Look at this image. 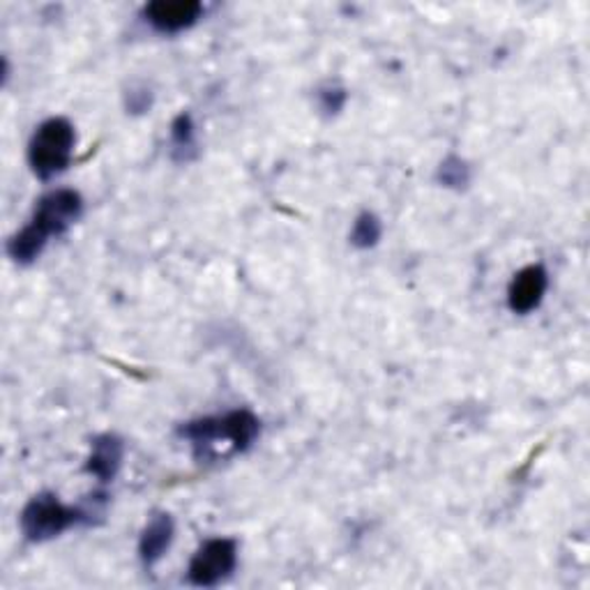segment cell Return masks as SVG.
Returning a JSON list of instances; mask_svg holds the SVG:
<instances>
[{"instance_id":"cell-1","label":"cell","mask_w":590,"mask_h":590,"mask_svg":"<svg viewBox=\"0 0 590 590\" xmlns=\"http://www.w3.org/2000/svg\"><path fill=\"white\" fill-rule=\"evenodd\" d=\"M259 434L261 420L247 409L190 420L178 429V436L190 443L194 460L201 464H214L247 452Z\"/></svg>"},{"instance_id":"cell-2","label":"cell","mask_w":590,"mask_h":590,"mask_svg":"<svg viewBox=\"0 0 590 590\" xmlns=\"http://www.w3.org/2000/svg\"><path fill=\"white\" fill-rule=\"evenodd\" d=\"M84 214V199L74 190H53L44 194L35 210L31 222L25 224L21 231H17L10 243H8V254L14 263L19 265H31L35 263L44 247L49 245V240L53 235L67 233Z\"/></svg>"},{"instance_id":"cell-3","label":"cell","mask_w":590,"mask_h":590,"mask_svg":"<svg viewBox=\"0 0 590 590\" xmlns=\"http://www.w3.org/2000/svg\"><path fill=\"white\" fill-rule=\"evenodd\" d=\"M106 507H109L106 492H95L76 505H65L56 494L42 492L23 505L19 526L25 540L40 545L59 538L72 526H91L99 521L106 515Z\"/></svg>"},{"instance_id":"cell-4","label":"cell","mask_w":590,"mask_h":590,"mask_svg":"<svg viewBox=\"0 0 590 590\" xmlns=\"http://www.w3.org/2000/svg\"><path fill=\"white\" fill-rule=\"evenodd\" d=\"M76 146V131L67 118L44 120L29 144V165L40 180L61 176L70 165Z\"/></svg>"},{"instance_id":"cell-5","label":"cell","mask_w":590,"mask_h":590,"mask_svg":"<svg viewBox=\"0 0 590 590\" xmlns=\"http://www.w3.org/2000/svg\"><path fill=\"white\" fill-rule=\"evenodd\" d=\"M238 568V542L231 538H212L203 542L190 560L187 579L199 588H212L226 581Z\"/></svg>"},{"instance_id":"cell-6","label":"cell","mask_w":590,"mask_h":590,"mask_svg":"<svg viewBox=\"0 0 590 590\" xmlns=\"http://www.w3.org/2000/svg\"><path fill=\"white\" fill-rule=\"evenodd\" d=\"M141 14L157 33L176 35L192 29L203 14V6L199 0H155L144 8Z\"/></svg>"},{"instance_id":"cell-7","label":"cell","mask_w":590,"mask_h":590,"mask_svg":"<svg viewBox=\"0 0 590 590\" xmlns=\"http://www.w3.org/2000/svg\"><path fill=\"white\" fill-rule=\"evenodd\" d=\"M549 288V275L542 265H526L513 277L507 288V305L515 314H530L538 309L545 301V293Z\"/></svg>"},{"instance_id":"cell-8","label":"cell","mask_w":590,"mask_h":590,"mask_svg":"<svg viewBox=\"0 0 590 590\" xmlns=\"http://www.w3.org/2000/svg\"><path fill=\"white\" fill-rule=\"evenodd\" d=\"M176 538V524L169 513H152L139 538V558L144 568H155L167 556Z\"/></svg>"},{"instance_id":"cell-9","label":"cell","mask_w":590,"mask_h":590,"mask_svg":"<svg viewBox=\"0 0 590 590\" xmlns=\"http://www.w3.org/2000/svg\"><path fill=\"white\" fill-rule=\"evenodd\" d=\"M125 457V443L116 434L95 436L91 443V454L86 462V473L97 477L99 485H109L116 480Z\"/></svg>"},{"instance_id":"cell-10","label":"cell","mask_w":590,"mask_h":590,"mask_svg":"<svg viewBox=\"0 0 590 590\" xmlns=\"http://www.w3.org/2000/svg\"><path fill=\"white\" fill-rule=\"evenodd\" d=\"M199 155V139H197V125L190 114H178L171 123V157L176 162H192Z\"/></svg>"},{"instance_id":"cell-11","label":"cell","mask_w":590,"mask_h":590,"mask_svg":"<svg viewBox=\"0 0 590 590\" xmlns=\"http://www.w3.org/2000/svg\"><path fill=\"white\" fill-rule=\"evenodd\" d=\"M383 235V224L381 220L377 218V214L365 210L360 212L356 222H354V229H351V245L358 247V250H371L379 245V240Z\"/></svg>"},{"instance_id":"cell-12","label":"cell","mask_w":590,"mask_h":590,"mask_svg":"<svg viewBox=\"0 0 590 590\" xmlns=\"http://www.w3.org/2000/svg\"><path fill=\"white\" fill-rule=\"evenodd\" d=\"M436 180L447 187V190H466L468 182H471V167L466 165V159L457 157V155H450L445 157L439 171H436Z\"/></svg>"},{"instance_id":"cell-13","label":"cell","mask_w":590,"mask_h":590,"mask_svg":"<svg viewBox=\"0 0 590 590\" xmlns=\"http://www.w3.org/2000/svg\"><path fill=\"white\" fill-rule=\"evenodd\" d=\"M348 99V93L339 84H326L316 91V104L324 116H337Z\"/></svg>"},{"instance_id":"cell-14","label":"cell","mask_w":590,"mask_h":590,"mask_svg":"<svg viewBox=\"0 0 590 590\" xmlns=\"http://www.w3.org/2000/svg\"><path fill=\"white\" fill-rule=\"evenodd\" d=\"M150 104H152V93L148 86L139 84V86H131L127 91V109L131 114H144L150 109Z\"/></svg>"}]
</instances>
